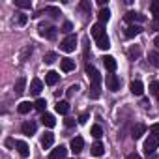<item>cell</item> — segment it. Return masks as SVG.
<instances>
[{"instance_id": "1", "label": "cell", "mask_w": 159, "mask_h": 159, "mask_svg": "<svg viewBox=\"0 0 159 159\" xmlns=\"http://www.w3.org/2000/svg\"><path fill=\"white\" fill-rule=\"evenodd\" d=\"M157 148H159V137L150 135V137L144 140V153H146V155H153Z\"/></svg>"}, {"instance_id": "2", "label": "cell", "mask_w": 159, "mask_h": 159, "mask_svg": "<svg viewBox=\"0 0 159 159\" xmlns=\"http://www.w3.org/2000/svg\"><path fill=\"white\" fill-rule=\"evenodd\" d=\"M75 47H77V38H75L73 34H69V36L60 43V49H62L64 52H73Z\"/></svg>"}, {"instance_id": "3", "label": "cell", "mask_w": 159, "mask_h": 159, "mask_svg": "<svg viewBox=\"0 0 159 159\" xmlns=\"http://www.w3.org/2000/svg\"><path fill=\"white\" fill-rule=\"evenodd\" d=\"M105 84H107V88H109L111 92H118V90H120V79L111 73V75L105 77Z\"/></svg>"}, {"instance_id": "4", "label": "cell", "mask_w": 159, "mask_h": 159, "mask_svg": "<svg viewBox=\"0 0 159 159\" xmlns=\"http://www.w3.org/2000/svg\"><path fill=\"white\" fill-rule=\"evenodd\" d=\"M86 75L92 81V84H101V75H99V71L94 66H86Z\"/></svg>"}, {"instance_id": "5", "label": "cell", "mask_w": 159, "mask_h": 159, "mask_svg": "<svg viewBox=\"0 0 159 159\" xmlns=\"http://www.w3.org/2000/svg\"><path fill=\"white\" fill-rule=\"evenodd\" d=\"M39 36H43V38H47V39H54V38H56V28H54V26L39 25Z\"/></svg>"}, {"instance_id": "6", "label": "cell", "mask_w": 159, "mask_h": 159, "mask_svg": "<svg viewBox=\"0 0 159 159\" xmlns=\"http://www.w3.org/2000/svg\"><path fill=\"white\" fill-rule=\"evenodd\" d=\"M66 155H67V148H66V146H56V148L51 152L49 159H64Z\"/></svg>"}, {"instance_id": "7", "label": "cell", "mask_w": 159, "mask_h": 159, "mask_svg": "<svg viewBox=\"0 0 159 159\" xmlns=\"http://www.w3.org/2000/svg\"><path fill=\"white\" fill-rule=\"evenodd\" d=\"M125 21H127V23H144L146 17L140 15V13H137V11H127V13H125Z\"/></svg>"}, {"instance_id": "8", "label": "cell", "mask_w": 159, "mask_h": 159, "mask_svg": "<svg viewBox=\"0 0 159 159\" xmlns=\"http://www.w3.org/2000/svg\"><path fill=\"white\" fill-rule=\"evenodd\" d=\"M15 148L21 153V157H28L30 155V148H28V144L25 140H15Z\"/></svg>"}, {"instance_id": "9", "label": "cell", "mask_w": 159, "mask_h": 159, "mask_svg": "<svg viewBox=\"0 0 159 159\" xmlns=\"http://www.w3.org/2000/svg\"><path fill=\"white\" fill-rule=\"evenodd\" d=\"M101 60H103V64H105V67H107V69H109L111 73H114V71H116V67H118V64H116V60H114L112 56H109V54H105V56H103Z\"/></svg>"}, {"instance_id": "10", "label": "cell", "mask_w": 159, "mask_h": 159, "mask_svg": "<svg viewBox=\"0 0 159 159\" xmlns=\"http://www.w3.org/2000/svg\"><path fill=\"white\" fill-rule=\"evenodd\" d=\"M52 142H54V135H52L51 131H45L43 137H41V146H43L45 150H49V148L52 146Z\"/></svg>"}, {"instance_id": "11", "label": "cell", "mask_w": 159, "mask_h": 159, "mask_svg": "<svg viewBox=\"0 0 159 159\" xmlns=\"http://www.w3.org/2000/svg\"><path fill=\"white\" fill-rule=\"evenodd\" d=\"M41 90H43V83L39 81V79H32V83H30V94L32 96H39Z\"/></svg>"}, {"instance_id": "12", "label": "cell", "mask_w": 159, "mask_h": 159, "mask_svg": "<svg viewBox=\"0 0 159 159\" xmlns=\"http://www.w3.org/2000/svg\"><path fill=\"white\" fill-rule=\"evenodd\" d=\"M129 90H131L133 96H142V92H144V84H142L140 81H133V83L129 84Z\"/></svg>"}, {"instance_id": "13", "label": "cell", "mask_w": 159, "mask_h": 159, "mask_svg": "<svg viewBox=\"0 0 159 159\" xmlns=\"http://www.w3.org/2000/svg\"><path fill=\"white\" fill-rule=\"evenodd\" d=\"M83 146H84L83 137H75V139L71 140V152H73V153H79V152L83 150Z\"/></svg>"}, {"instance_id": "14", "label": "cell", "mask_w": 159, "mask_h": 159, "mask_svg": "<svg viewBox=\"0 0 159 159\" xmlns=\"http://www.w3.org/2000/svg\"><path fill=\"white\" fill-rule=\"evenodd\" d=\"M60 67H62V71L69 73V71H73V69H75V60H71V58H62Z\"/></svg>"}, {"instance_id": "15", "label": "cell", "mask_w": 159, "mask_h": 159, "mask_svg": "<svg viewBox=\"0 0 159 159\" xmlns=\"http://www.w3.org/2000/svg\"><path fill=\"white\" fill-rule=\"evenodd\" d=\"M58 81H60V75H58L56 71H49V73L45 75V83H47L49 86H54Z\"/></svg>"}, {"instance_id": "16", "label": "cell", "mask_w": 159, "mask_h": 159, "mask_svg": "<svg viewBox=\"0 0 159 159\" xmlns=\"http://www.w3.org/2000/svg\"><path fill=\"white\" fill-rule=\"evenodd\" d=\"M41 124H43V125H47V127H54V125H56V120H54V116H52V114L43 112V114H41Z\"/></svg>"}, {"instance_id": "17", "label": "cell", "mask_w": 159, "mask_h": 159, "mask_svg": "<svg viewBox=\"0 0 159 159\" xmlns=\"http://www.w3.org/2000/svg\"><path fill=\"white\" fill-rule=\"evenodd\" d=\"M36 129H38V127H36V124H34V122H25V124L21 125V131H23L25 135H30V137L36 133Z\"/></svg>"}, {"instance_id": "18", "label": "cell", "mask_w": 159, "mask_h": 159, "mask_svg": "<svg viewBox=\"0 0 159 159\" xmlns=\"http://www.w3.org/2000/svg\"><path fill=\"white\" fill-rule=\"evenodd\" d=\"M144 133H146V125H144V124H137V125L133 127V131H131V137L137 140V139H140Z\"/></svg>"}, {"instance_id": "19", "label": "cell", "mask_w": 159, "mask_h": 159, "mask_svg": "<svg viewBox=\"0 0 159 159\" xmlns=\"http://www.w3.org/2000/svg\"><path fill=\"white\" fill-rule=\"evenodd\" d=\"M90 32H92V36H94L96 39H99L101 36H105V26H103L101 23H98V25H94V26H92V30H90Z\"/></svg>"}, {"instance_id": "20", "label": "cell", "mask_w": 159, "mask_h": 159, "mask_svg": "<svg viewBox=\"0 0 159 159\" xmlns=\"http://www.w3.org/2000/svg\"><path fill=\"white\" fill-rule=\"evenodd\" d=\"M140 32H142V28H140L139 25H131V26L125 28V38H135V36H139Z\"/></svg>"}, {"instance_id": "21", "label": "cell", "mask_w": 159, "mask_h": 159, "mask_svg": "<svg viewBox=\"0 0 159 159\" xmlns=\"http://www.w3.org/2000/svg\"><path fill=\"white\" fill-rule=\"evenodd\" d=\"M25 86H26V79H25V77H19V79H17V83H15V86H13L15 94L21 96V94L25 92Z\"/></svg>"}, {"instance_id": "22", "label": "cell", "mask_w": 159, "mask_h": 159, "mask_svg": "<svg viewBox=\"0 0 159 159\" xmlns=\"http://www.w3.org/2000/svg\"><path fill=\"white\" fill-rule=\"evenodd\" d=\"M32 109H34V103H30V101H21L19 107H17L19 114H26V112H30Z\"/></svg>"}, {"instance_id": "23", "label": "cell", "mask_w": 159, "mask_h": 159, "mask_svg": "<svg viewBox=\"0 0 159 159\" xmlns=\"http://www.w3.org/2000/svg\"><path fill=\"white\" fill-rule=\"evenodd\" d=\"M96 43H98V47L99 49H103V51H107L109 47H111V39H109V36L105 34V36H101L99 39H96Z\"/></svg>"}, {"instance_id": "24", "label": "cell", "mask_w": 159, "mask_h": 159, "mask_svg": "<svg viewBox=\"0 0 159 159\" xmlns=\"http://www.w3.org/2000/svg\"><path fill=\"white\" fill-rule=\"evenodd\" d=\"M54 109H56L58 114H67V112H69V103H67V101H58V103L54 105Z\"/></svg>"}, {"instance_id": "25", "label": "cell", "mask_w": 159, "mask_h": 159, "mask_svg": "<svg viewBox=\"0 0 159 159\" xmlns=\"http://www.w3.org/2000/svg\"><path fill=\"white\" fill-rule=\"evenodd\" d=\"M98 17H99V23L105 25V23L111 19V10H109V8H101V11L98 13Z\"/></svg>"}, {"instance_id": "26", "label": "cell", "mask_w": 159, "mask_h": 159, "mask_svg": "<svg viewBox=\"0 0 159 159\" xmlns=\"http://www.w3.org/2000/svg\"><path fill=\"white\" fill-rule=\"evenodd\" d=\"M90 150H92V155H96V157H101V155L105 153V146H103L101 142H96Z\"/></svg>"}, {"instance_id": "27", "label": "cell", "mask_w": 159, "mask_h": 159, "mask_svg": "<svg viewBox=\"0 0 159 159\" xmlns=\"http://www.w3.org/2000/svg\"><path fill=\"white\" fill-rule=\"evenodd\" d=\"M43 13H51V17H52V19L60 17V10H58V8H54V6H49V8H45V10H43V11H39L38 15H43Z\"/></svg>"}, {"instance_id": "28", "label": "cell", "mask_w": 159, "mask_h": 159, "mask_svg": "<svg viewBox=\"0 0 159 159\" xmlns=\"http://www.w3.org/2000/svg\"><path fill=\"white\" fill-rule=\"evenodd\" d=\"M127 56H129V60H137V58L140 56V47H139V45H133V47H129V51H127Z\"/></svg>"}, {"instance_id": "29", "label": "cell", "mask_w": 159, "mask_h": 159, "mask_svg": "<svg viewBox=\"0 0 159 159\" xmlns=\"http://www.w3.org/2000/svg\"><path fill=\"white\" fill-rule=\"evenodd\" d=\"M150 11L153 15V21H159V2L157 0H153V2L150 4Z\"/></svg>"}, {"instance_id": "30", "label": "cell", "mask_w": 159, "mask_h": 159, "mask_svg": "<svg viewBox=\"0 0 159 159\" xmlns=\"http://www.w3.org/2000/svg\"><path fill=\"white\" fill-rule=\"evenodd\" d=\"M99 96H101L99 84H92V86H90V98H92V99H98Z\"/></svg>"}, {"instance_id": "31", "label": "cell", "mask_w": 159, "mask_h": 159, "mask_svg": "<svg viewBox=\"0 0 159 159\" xmlns=\"http://www.w3.org/2000/svg\"><path fill=\"white\" fill-rule=\"evenodd\" d=\"M90 133H92V137H96V139H101L103 137V129H101V125H92V129H90Z\"/></svg>"}, {"instance_id": "32", "label": "cell", "mask_w": 159, "mask_h": 159, "mask_svg": "<svg viewBox=\"0 0 159 159\" xmlns=\"http://www.w3.org/2000/svg\"><path fill=\"white\" fill-rule=\"evenodd\" d=\"M150 94L159 99V83H157V81H152V83H150Z\"/></svg>"}, {"instance_id": "33", "label": "cell", "mask_w": 159, "mask_h": 159, "mask_svg": "<svg viewBox=\"0 0 159 159\" xmlns=\"http://www.w3.org/2000/svg\"><path fill=\"white\" fill-rule=\"evenodd\" d=\"M58 60V54L56 52H47L45 56H43V62L45 64H52V62H56Z\"/></svg>"}, {"instance_id": "34", "label": "cell", "mask_w": 159, "mask_h": 159, "mask_svg": "<svg viewBox=\"0 0 159 159\" xmlns=\"http://www.w3.org/2000/svg\"><path fill=\"white\" fill-rule=\"evenodd\" d=\"M148 60H150V62H152L155 67H159V54H157L155 51H152V52L148 54Z\"/></svg>"}, {"instance_id": "35", "label": "cell", "mask_w": 159, "mask_h": 159, "mask_svg": "<svg viewBox=\"0 0 159 159\" xmlns=\"http://www.w3.org/2000/svg\"><path fill=\"white\" fill-rule=\"evenodd\" d=\"M45 107H47V101H45V99H41V98H39V99H36L34 109H38V111H41V112H43V111H45Z\"/></svg>"}, {"instance_id": "36", "label": "cell", "mask_w": 159, "mask_h": 159, "mask_svg": "<svg viewBox=\"0 0 159 159\" xmlns=\"http://www.w3.org/2000/svg\"><path fill=\"white\" fill-rule=\"evenodd\" d=\"M15 6H17V8H25V10H30V8H32V4H30V2H23V0H17Z\"/></svg>"}, {"instance_id": "37", "label": "cell", "mask_w": 159, "mask_h": 159, "mask_svg": "<svg viewBox=\"0 0 159 159\" xmlns=\"http://www.w3.org/2000/svg\"><path fill=\"white\" fill-rule=\"evenodd\" d=\"M150 133H152L153 137H159V124H153V125L150 127Z\"/></svg>"}, {"instance_id": "38", "label": "cell", "mask_w": 159, "mask_h": 159, "mask_svg": "<svg viewBox=\"0 0 159 159\" xmlns=\"http://www.w3.org/2000/svg\"><path fill=\"white\" fill-rule=\"evenodd\" d=\"M79 8H81L83 11H88V13H90V8H92V6H90V2H81V4H79Z\"/></svg>"}, {"instance_id": "39", "label": "cell", "mask_w": 159, "mask_h": 159, "mask_svg": "<svg viewBox=\"0 0 159 159\" xmlns=\"http://www.w3.org/2000/svg\"><path fill=\"white\" fill-rule=\"evenodd\" d=\"M26 21H28V17H26V15H21V13H19V17H17V23H19V25L23 26V25H26Z\"/></svg>"}, {"instance_id": "40", "label": "cell", "mask_w": 159, "mask_h": 159, "mask_svg": "<svg viewBox=\"0 0 159 159\" xmlns=\"http://www.w3.org/2000/svg\"><path fill=\"white\" fill-rule=\"evenodd\" d=\"M77 90H79V86H77V84H75V86H71V88L67 90V98H71V96H73V94H75Z\"/></svg>"}, {"instance_id": "41", "label": "cell", "mask_w": 159, "mask_h": 159, "mask_svg": "<svg viewBox=\"0 0 159 159\" xmlns=\"http://www.w3.org/2000/svg\"><path fill=\"white\" fill-rule=\"evenodd\" d=\"M73 30V25L71 23H64V32H71Z\"/></svg>"}, {"instance_id": "42", "label": "cell", "mask_w": 159, "mask_h": 159, "mask_svg": "<svg viewBox=\"0 0 159 159\" xmlns=\"http://www.w3.org/2000/svg\"><path fill=\"white\" fill-rule=\"evenodd\" d=\"M88 120V114H81V118H79V124H86Z\"/></svg>"}, {"instance_id": "43", "label": "cell", "mask_w": 159, "mask_h": 159, "mask_svg": "<svg viewBox=\"0 0 159 159\" xmlns=\"http://www.w3.org/2000/svg\"><path fill=\"white\" fill-rule=\"evenodd\" d=\"M66 125H67V127H73V125H75V120H73V118H67V120H66Z\"/></svg>"}, {"instance_id": "44", "label": "cell", "mask_w": 159, "mask_h": 159, "mask_svg": "<svg viewBox=\"0 0 159 159\" xmlns=\"http://www.w3.org/2000/svg\"><path fill=\"white\" fill-rule=\"evenodd\" d=\"M125 159H142V157H140L139 153H129V155H127Z\"/></svg>"}, {"instance_id": "45", "label": "cell", "mask_w": 159, "mask_h": 159, "mask_svg": "<svg viewBox=\"0 0 159 159\" xmlns=\"http://www.w3.org/2000/svg\"><path fill=\"white\" fill-rule=\"evenodd\" d=\"M98 4H99V6H101V8H103V6H105V8H107V0H99V2H98Z\"/></svg>"}, {"instance_id": "46", "label": "cell", "mask_w": 159, "mask_h": 159, "mask_svg": "<svg viewBox=\"0 0 159 159\" xmlns=\"http://www.w3.org/2000/svg\"><path fill=\"white\" fill-rule=\"evenodd\" d=\"M153 45H155V47H157V49H159V36H157V38H155V39H153Z\"/></svg>"}, {"instance_id": "47", "label": "cell", "mask_w": 159, "mask_h": 159, "mask_svg": "<svg viewBox=\"0 0 159 159\" xmlns=\"http://www.w3.org/2000/svg\"><path fill=\"white\" fill-rule=\"evenodd\" d=\"M153 28H155V30H159V21H153Z\"/></svg>"}]
</instances>
